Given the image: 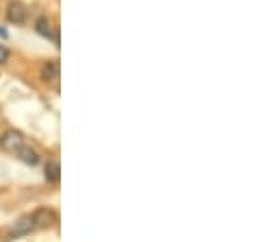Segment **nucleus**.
Returning <instances> with one entry per match:
<instances>
[{
    "instance_id": "6e6552de",
    "label": "nucleus",
    "mask_w": 262,
    "mask_h": 242,
    "mask_svg": "<svg viewBox=\"0 0 262 242\" xmlns=\"http://www.w3.org/2000/svg\"><path fill=\"white\" fill-rule=\"evenodd\" d=\"M16 157H18L23 163H27V165H37V163H39V155H37V151L31 149V147H27V145L16 153Z\"/></svg>"
},
{
    "instance_id": "7ed1b4c3",
    "label": "nucleus",
    "mask_w": 262,
    "mask_h": 242,
    "mask_svg": "<svg viewBox=\"0 0 262 242\" xmlns=\"http://www.w3.org/2000/svg\"><path fill=\"white\" fill-rule=\"evenodd\" d=\"M27 16H29L27 4H23L20 0L8 2V6H6V18H8V23H12V25H25L27 23Z\"/></svg>"
},
{
    "instance_id": "0eeeda50",
    "label": "nucleus",
    "mask_w": 262,
    "mask_h": 242,
    "mask_svg": "<svg viewBox=\"0 0 262 242\" xmlns=\"http://www.w3.org/2000/svg\"><path fill=\"white\" fill-rule=\"evenodd\" d=\"M45 179L49 183H59V179H61V167H59V163L47 161V165H45Z\"/></svg>"
},
{
    "instance_id": "20e7f679",
    "label": "nucleus",
    "mask_w": 262,
    "mask_h": 242,
    "mask_svg": "<svg viewBox=\"0 0 262 242\" xmlns=\"http://www.w3.org/2000/svg\"><path fill=\"white\" fill-rule=\"evenodd\" d=\"M41 79L51 84V86H57L59 84V63L57 61H47L41 67Z\"/></svg>"
},
{
    "instance_id": "f03ea898",
    "label": "nucleus",
    "mask_w": 262,
    "mask_h": 242,
    "mask_svg": "<svg viewBox=\"0 0 262 242\" xmlns=\"http://www.w3.org/2000/svg\"><path fill=\"white\" fill-rule=\"evenodd\" d=\"M31 218H33L35 230H49L57 224V214L49 208H39L35 214H31Z\"/></svg>"
},
{
    "instance_id": "39448f33",
    "label": "nucleus",
    "mask_w": 262,
    "mask_h": 242,
    "mask_svg": "<svg viewBox=\"0 0 262 242\" xmlns=\"http://www.w3.org/2000/svg\"><path fill=\"white\" fill-rule=\"evenodd\" d=\"M33 230H35L33 218H31V216H25V218H20L18 222H14L10 234H12V236H25V234H31Z\"/></svg>"
},
{
    "instance_id": "423d86ee",
    "label": "nucleus",
    "mask_w": 262,
    "mask_h": 242,
    "mask_svg": "<svg viewBox=\"0 0 262 242\" xmlns=\"http://www.w3.org/2000/svg\"><path fill=\"white\" fill-rule=\"evenodd\" d=\"M35 29H37V33H39L41 37H45V39H55V35H53V27H51V21H49L47 16H39V18H37V23H35Z\"/></svg>"
},
{
    "instance_id": "f257e3e1",
    "label": "nucleus",
    "mask_w": 262,
    "mask_h": 242,
    "mask_svg": "<svg viewBox=\"0 0 262 242\" xmlns=\"http://www.w3.org/2000/svg\"><path fill=\"white\" fill-rule=\"evenodd\" d=\"M25 147V136L14 130V128H8L0 134V149L4 153H10V155H16L20 149Z\"/></svg>"
},
{
    "instance_id": "1a4fd4ad",
    "label": "nucleus",
    "mask_w": 262,
    "mask_h": 242,
    "mask_svg": "<svg viewBox=\"0 0 262 242\" xmlns=\"http://www.w3.org/2000/svg\"><path fill=\"white\" fill-rule=\"evenodd\" d=\"M6 59H8V49L4 45H0V63H4Z\"/></svg>"
}]
</instances>
